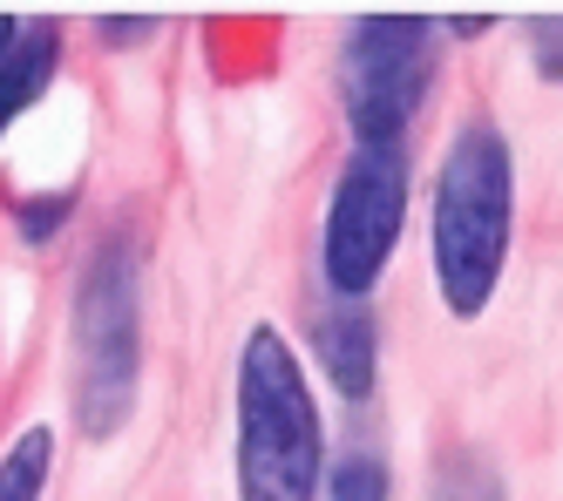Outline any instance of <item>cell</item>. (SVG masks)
<instances>
[{
    "mask_svg": "<svg viewBox=\"0 0 563 501\" xmlns=\"http://www.w3.org/2000/svg\"><path fill=\"white\" fill-rule=\"evenodd\" d=\"M516 163L496 122H468L441 156L434 183V285L455 319L489 312L503 258H509V218H516Z\"/></svg>",
    "mask_w": 563,
    "mask_h": 501,
    "instance_id": "cell-1",
    "label": "cell"
},
{
    "mask_svg": "<svg viewBox=\"0 0 563 501\" xmlns=\"http://www.w3.org/2000/svg\"><path fill=\"white\" fill-rule=\"evenodd\" d=\"M319 407L278 325H252L238 353V494L312 501L319 494Z\"/></svg>",
    "mask_w": 563,
    "mask_h": 501,
    "instance_id": "cell-2",
    "label": "cell"
},
{
    "mask_svg": "<svg viewBox=\"0 0 563 501\" xmlns=\"http://www.w3.org/2000/svg\"><path fill=\"white\" fill-rule=\"evenodd\" d=\"M143 372V312H136V250L130 237L102 244L75 285V421L109 441L136 407Z\"/></svg>",
    "mask_w": 563,
    "mask_h": 501,
    "instance_id": "cell-3",
    "label": "cell"
},
{
    "mask_svg": "<svg viewBox=\"0 0 563 501\" xmlns=\"http://www.w3.org/2000/svg\"><path fill=\"white\" fill-rule=\"evenodd\" d=\"M400 224H408V156H400V143H360L333 183L327 244H319L327 285L340 299L360 305L380 285L394 244H400Z\"/></svg>",
    "mask_w": 563,
    "mask_h": 501,
    "instance_id": "cell-4",
    "label": "cell"
},
{
    "mask_svg": "<svg viewBox=\"0 0 563 501\" xmlns=\"http://www.w3.org/2000/svg\"><path fill=\"white\" fill-rule=\"evenodd\" d=\"M428 81H434V21L374 14L346 34L340 96H346V122L360 143H400Z\"/></svg>",
    "mask_w": 563,
    "mask_h": 501,
    "instance_id": "cell-5",
    "label": "cell"
},
{
    "mask_svg": "<svg viewBox=\"0 0 563 501\" xmlns=\"http://www.w3.org/2000/svg\"><path fill=\"white\" fill-rule=\"evenodd\" d=\"M55 62H62V27L55 21H21L14 48L0 55V136L42 102V89L55 81Z\"/></svg>",
    "mask_w": 563,
    "mask_h": 501,
    "instance_id": "cell-6",
    "label": "cell"
},
{
    "mask_svg": "<svg viewBox=\"0 0 563 501\" xmlns=\"http://www.w3.org/2000/svg\"><path fill=\"white\" fill-rule=\"evenodd\" d=\"M374 353H380V332H374L367 312H360V305L327 312V325H319V359H327V380L346 400H367L374 393Z\"/></svg>",
    "mask_w": 563,
    "mask_h": 501,
    "instance_id": "cell-7",
    "label": "cell"
},
{
    "mask_svg": "<svg viewBox=\"0 0 563 501\" xmlns=\"http://www.w3.org/2000/svg\"><path fill=\"white\" fill-rule=\"evenodd\" d=\"M48 475H55V434L27 427L8 454H0V501H42Z\"/></svg>",
    "mask_w": 563,
    "mask_h": 501,
    "instance_id": "cell-8",
    "label": "cell"
},
{
    "mask_svg": "<svg viewBox=\"0 0 563 501\" xmlns=\"http://www.w3.org/2000/svg\"><path fill=\"white\" fill-rule=\"evenodd\" d=\"M428 501H503V481H496V468H482L475 454L455 447V454H441Z\"/></svg>",
    "mask_w": 563,
    "mask_h": 501,
    "instance_id": "cell-9",
    "label": "cell"
},
{
    "mask_svg": "<svg viewBox=\"0 0 563 501\" xmlns=\"http://www.w3.org/2000/svg\"><path fill=\"white\" fill-rule=\"evenodd\" d=\"M327 501H387V468H380V454H367V447L340 454L333 475H327Z\"/></svg>",
    "mask_w": 563,
    "mask_h": 501,
    "instance_id": "cell-10",
    "label": "cell"
},
{
    "mask_svg": "<svg viewBox=\"0 0 563 501\" xmlns=\"http://www.w3.org/2000/svg\"><path fill=\"white\" fill-rule=\"evenodd\" d=\"M530 41H537V75L563 81V21H537Z\"/></svg>",
    "mask_w": 563,
    "mask_h": 501,
    "instance_id": "cell-11",
    "label": "cell"
},
{
    "mask_svg": "<svg viewBox=\"0 0 563 501\" xmlns=\"http://www.w3.org/2000/svg\"><path fill=\"white\" fill-rule=\"evenodd\" d=\"M96 34H102V41H115V48H130V41H143V34H156V21H102Z\"/></svg>",
    "mask_w": 563,
    "mask_h": 501,
    "instance_id": "cell-12",
    "label": "cell"
},
{
    "mask_svg": "<svg viewBox=\"0 0 563 501\" xmlns=\"http://www.w3.org/2000/svg\"><path fill=\"white\" fill-rule=\"evenodd\" d=\"M14 34H21V21H8V14H0V55L14 48Z\"/></svg>",
    "mask_w": 563,
    "mask_h": 501,
    "instance_id": "cell-13",
    "label": "cell"
}]
</instances>
